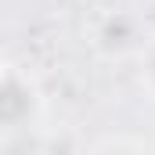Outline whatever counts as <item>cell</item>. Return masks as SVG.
<instances>
[{
    "label": "cell",
    "instance_id": "6da1fadb",
    "mask_svg": "<svg viewBox=\"0 0 155 155\" xmlns=\"http://www.w3.org/2000/svg\"><path fill=\"white\" fill-rule=\"evenodd\" d=\"M33 112V94L18 83V79H4L0 83V123L15 126Z\"/></svg>",
    "mask_w": 155,
    "mask_h": 155
},
{
    "label": "cell",
    "instance_id": "7a4b0ae2",
    "mask_svg": "<svg viewBox=\"0 0 155 155\" xmlns=\"http://www.w3.org/2000/svg\"><path fill=\"white\" fill-rule=\"evenodd\" d=\"M152 72H155V61H152Z\"/></svg>",
    "mask_w": 155,
    "mask_h": 155
}]
</instances>
